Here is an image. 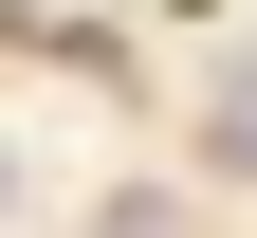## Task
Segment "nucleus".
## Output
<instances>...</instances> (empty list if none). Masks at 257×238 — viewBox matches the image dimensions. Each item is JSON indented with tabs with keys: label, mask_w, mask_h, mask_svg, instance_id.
<instances>
[{
	"label": "nucleus",
	"mask_w": 257,
	"mask_h": 238,
	"mask_svg": "<svg viewBox=\"0 0 257 238\" xmlns=\"http://www.w3.org/2000/svg\"><path fill=\"white\" fill-rule=\"evenodd\" d=\"M92 238H184V220H166V201H110V220H92Z\"/></svg>",
	"instance_id": "f257e3e1"
},
{
	"label": "nucleus",
	"mask_w": 257,
	"mask_h": 238,
	"mask_svg": "<svg viewBox=\"0 0 257 238\" xmlns=\"http://www.w3.org/2000/svg\"><path fill=\"white\" fill-rule=\"evenodd\" d=\"M0 220H19V147H0Z\"/></svg>",
	"instance_id": "f03ea898"
}]
</instances>
